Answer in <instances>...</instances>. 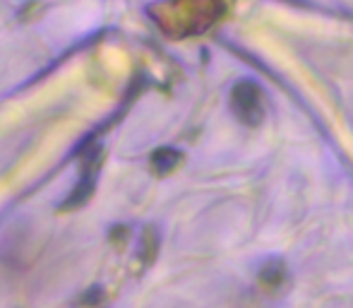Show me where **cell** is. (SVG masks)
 Wrapping results in <instances>:
<instances>
[{"label": "cell", "instance_id": "3957f363", "mask_svg": "<svg viewBox=\"0 0 353 308\" xmlns=\"http://www.w3.org/2000/svg\"><path fill=\"white\" fill-rule=\"evenodd\" d=\"M178 164H181V152L171 150V147H161V150H157L152 154V166H154V171H157L159 176H166V173H171Z\"/></svg>", "mask_w": 353, "mask_h": 308}, {"label": "cell", "instance_id": "7a4b0ae2", "mask_svg": "<svg viewBox=\"0 0 353 308\" xmlns=\"http://www.w3.org/2000/svg\"><path fill=\"white\" fill-rule=\"evenodd\" d=\"M231 111L245 126H260L265 118V97L252 79H241L231 89Z\"/></svg>", "mask_w": 353, "mask_h": 308}, {"label": "cell", "instance_id": "6da1fadb", "mask_svg": "<svg viewBox=\"0 0 353 308\" xmlns=\"http://www.w3.org/2000/svg\"><path fill=\"white\" fill-rule=\"evenodd\" d=\"M219 0H163L149 8L157 27L168 37H192L219 17Z\"/></svg>", "mask_w": 353, "mask_h": 308}, {"label": "cell", "instance_id": "277c9868", "mask_svg": "<svg viewBox=\"0 0 353 308\" xmlns=\"http://www.w3.org/2000/svg\"><path fill=\"white\" fill-rule=\"evenodd\" d=\"M260 280L262 285H267L270 289H276V287H281L283 282H286V267H283L281 260H267L265 265H262L260 270Z\"/></svg>", "mask_w": 353, "mask_h": 308}]
</instances>
